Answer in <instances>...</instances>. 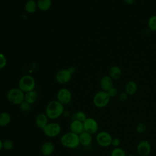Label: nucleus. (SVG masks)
I'll list each match as a JSON object with an SVG mask.
<instances>
[{"mask_svg": "<svg viewBox=\"0 0 156 156\" xmlns=\"http://www.w3.org/2000/svg\"><path fill=\"white\" fill-rule=\"evenodd\" d=\"M100 86L102 90L108 91L113 87V79L109 76H103L100 80Z\"/></svg>", "mask_w": 156, "mask_h": 156, "instance_id": "nucleus-13", "label": "nucleus"}, {"mask_svg": "<svg viewBox=\"0 0 156 156\" xmlns=\"http://www.w3.org/2000/svg\"><path fill=\"white\" fill-rule=\"evenodd\" d=\"M136 151L140 156H147L151 152V145L146 140L141 141L136 146Z\"/></svg>", "mask_w": 156, "mask_h": 156, "instance_id": "nucleus-10", "label": "nucleus"}, {"mask_svg": "<svg viewBox=\"0 0 156 156\" xmlns=\"http://www.w3.org/2000/svg\"><path fill=\"white\" fill-rule=\"evenodd\" d=\"M7 64V58L1 52H0V69L4 68Z\"/></svg>", "mask_w": 156, "mask_h": 156, "instance_id": "nucleus-29", "label": "nucleus"}, {"mask_svg": "<svg viewBox=\"0 0 156 156\" xmlns=\"http://www.w3.org/2000/svg\"><path fill=\"white\" fill-rule=\"evenodd\" d=\"M55 149V146L51 141H46L44 143L41 147V153L44 156L51 155Z\"/></svg>", "mask_w": 156, "mask_h": 156, "instance_id": "nucleus-14", "label": "nucleus"}, {"mask_svg": "<svg viewBox=\"0 0 156 156\" xmlns=\"http://www.w3.org/2000/svg\"><path fill=\"white\" fill-rule=\"evenodd\" d=\"M147 26L151 30L156 32V15H152L149 18Z\"/></svg>", "mask_w": 156, "mask_h": 156, "instance_id": "nucleus-23", "label": "nucleus"}, {"mask_svg": "<svg viewBox=\"0 0 156 156\" xmlns=\"http://www.w3.org/2000/svg\"><path fill=\"white\" fill-rule=\"evenodd\" d=\"M62 116H63L65 118H68L69 116H70V113L69 111H67V110H65L63 113V115Z\"/></svg>", "mask_w": 156, "mask_h": 156, "instance_id": "nucleus-34", "label": "nucleus"}, {"mask_svg": "<svg viewBox=\"0 0 156 156\" xmlns=\"http://www.w3.org/2000/svg\"><path fill=\"white\" fill-rule=\"evenodd\" d=\"M110 156H126V154L123 149L117 147L112 151Z\"/></svg>", "mask_w": 156, "mask_h": 156, "instance_id": "nucleus-24", "label": "nucleus"}, {"mask_svg": "<svg viewBox=\"0 0 156 156\" xmlns=\"http://www.w3.org/2000/svg\"><path fill=\"white\" fill-rule=\"evenodd\" d=\"M72 74L69 69H63L58 71L55 76L57 81L62 84L68 82L71 78Z\"/></svg>", "mask_w": 156, "mask_h": 156, "instance_id": "nucleus-11", "label": "nucleus"}, {"mask_svg": "<svg viewBox=\"0 0 156 156\" xmlns=\"http://www.w3.org/2000/svg\"><path fill=\"white\" fill-rule=\"evenodd\" d=\"M126 156H135L134 155H126Z\"/></svg>", "mask_w": 156, "mask_h": 156, "instance_id": "nucleus-36", "label": "nucleus"}, {"mask_svg": "<svg viewBox=\"0 0 156 156\" xmlns=\"http://www.w3.org/2000/svg\"><path fill=\"white\" fill-rule=\"evenodd\" d=\"M128 94H127L126 92L125 91H122V92H121L119 95H118V98H119V100L121 102H124V101H126L127 98H128Z\"/></svg>", "mask_w": 156, "mask_h": 156, "instance_id": "nucleus-31", "label": "nucleus"}, {"mask_svg": "<svg viewBox=\"0 0 156 156\" xmlns=\"http://www.w3.org/2000/svg\"><path fill=\"white\" fill-rule=\"evenodd\" d=\"M60 143L66 148H77L80 144L79 135L71 132H67L61 136Z\"/></svg>", "mask_w": 156, "mask_h": 156, "instance_id": "nucleus-2", "label": "nucleus"}, {"mask_svg": "<svg viewBox=\"0 0 156 156\" xmlns=\"http://www.w3.org/2000/svg\"><path fill=\"white\" fill-rule=\"evenodd\" d=\"M72 94L71 91L67 88H61L57 94V100L63 105H68L71 101Z\"/></svg>", "mask_w": 156, "mask_h": 156, "instance_id": "nucleus-8", "label": "nucleus"}, {"mask_svg": "<svg viewBox=\"0 0 156 156\" xmlns=\"http://www.w3.org/2000/svg\"><path fill=\"white\" fill-rule=\"evenodd\" d=\"M147 130V126L143 122H140L136 126V130L138 133H144Z\"/></svg>", "mask_w": 156, "mask_h": 156, "instance_id": "nucleus-27", "label": "nucleus"}, {"mask_svg": "<svg viewBox=\"0 0 156 156\" xmlns=\"http://www.w3.org/2000/svg\"><path fill=\"white\" fill-rule=\"evenodd\" d=\"M108 76L113 80H118L122 76V70L118 66H112L108 70Z\"/></svg>", "mask_w": 156, "mask_h": 156, "instance_id": "nucleus-17", "label": "nucleus"}, {"mask_svg": "<svg viewBox=\"0 0 156 156\" xmlns=\"http://www.w3.org/2000/svg\"><path fill=\"white\" fill-rule=\"evenodd\" d=\"M11 121V116L7 112L0 113V126L5 127L9 124Z\"/></svg>", "mask_w": 156, "mask_h": 156, "instance_id": "nucleus-20", "label": "nucleus"}, {"mask_svg": "<svg viewBox=\"0 0 156 156\" xmlns=\"http://www.w3.org/2000/svg\"><path fill=\"white\" fill-rule=\"evenodd\" d=\"M37 8V4L34 0H29L25 4V10L29 13L35 12Z\"/></svg>", "mask_w": 156, "mask_h": 156, "instance_id": "nucleus-22", "label": "nucleus"}, {"mask_svg": "<svg viewBox=\"0 0 156 156\" xmlns=\"http://www.w3.org/2000/svg\"><path fill=\"white\" fill-rule=\"evenodd\" d=\"M112 135L107 131H101L98 133L96 137L97 143L101 147H107L112 144Z\"/></svg>", "mask_w": 156, "mask_h": 156, "instance_id": "nucleus-7", "label": "nucleus"}, {"mask_svg": "<svg viewBox=\"0 0 156 156\" xmlns=\"http://www.w3.org/2000/svg\"><path fill=\"white\" fill-rule=\"evenodd\" d=\"M49 118L46 115V113H40L35 118V124L36 126L43 130V129L49 123Z\"/></svg>", "mask_w": 156, "mask_h": 156, "instance_id": "nucleus-16", "label": "nucleus"}, {"mask_svg": "<svg viewBox=\"0 0 156 156\" xmlns=\"http://www.w3.org/2000/svg\"><path fill=\"white\" fill-rule=\"evenodd\" d=\"M38 98V94L34 90L24 93V101L30 104L31 105L36 102Z\"/></svg>", "mask_w": 156, "mask_h": 156, "instance_id": "nucleus-19", "label": "nucleus"}, {"mask_svg": "<svg viewBox=\"0 0 156 156\" xmlns=\"http://www.w3.org/2000/svg\"><path fill=\"white\" fill-rule=\"evenodd\" d=\"M13 147V143L11 140H5L3 141V149L5 150H10Z\"/></svg>", "mask_w": 156, "mask_h": 156, "instance_id": "nucleus-28", "label": "nucleus"}, {"mask_svg": "<svg viewBox=\"0 0 156 156\" xmlns=\"http://www.w3.org/2000/svg\"><path fill=\"white\" fill-rule=\"evenodd\" d=\"M110 100V97L107 91L103 90L97 92L93 97V102L94 105L98 108H104L108 105Z\"/></svg>", "mask_w": 156, "mask_h": 156, "instance_id": "nucleus-5", "label": "nucleus"}, {"mask_svg": "<svg viewBox=\"0 0 156 156\" xmlns=\"http://www.w3.org/2000/svg\"><path fill=\"white\" fill-rule=\"evenodd\" d=\"M18 87L24 93L33 91L35 87V79L30 75H24L20 79Z\"/></svg>", "mask_w": 156, "mask_h": 156, "instance_id": "nucleus-4", "label": "nucleus"}, {"mask_svg": "<svg viewBox=\"0 0 156 156\" xmlns=\"http://www.w3.org/2000/svg\"><path fill=\"white\" fill-rule=\"evenodd\" d=\"M19 105H20V110L24 112H29L31 109V104L24 101L21 104H20Z\"/></svg>", "mask_w": 156, "mask_h": 156, "instance_id": "nucleus-26", "label": "nucleus"}, {"mask_svg": "<svg viewBox=\"0 0 156 156\" xmlns=\"http://www.w3.org/2000/svg\"><path fill=\"white\" fill-rule=\"evenodd\" d=\"M38 8L42 11H46L50 9L52 4L51 0H37Z\"/></svg>", "mask_w": 156, "mask_h": 156, "instance_id": "nucleus-21", "label": "nucleus"}, {"mask_svg": "<svg viewBox=\"0 0 156 156\" xmlns=\"http://www.w3.org/2000/svg\"><path fill=\"white\" fill-rule=\"evenodd\" d=\"M7 100L14 105H20L24 101V93L19 88H13L7 94Z\"/></svg>", "mask_w": 156, "mask_h": 156, "instance_id": "nucleus-3", "label": "nucleus"}, {"mask_svg": "<svg viewBox=\"0 0 156 156\" xmlns=\"http://www.w3.org/2000/svg\"><path fill=\"white\" fill-rule=\"evenodd\" d=\"M62 130L61 126L57 122H49L43 129L44 135L49 138H54L58 136Z\"/></svg>", "mask_w": 156, "mask_h": 156, "instance_id": "nucleus-6", "label": "nucleus"}, {"mask_svg": "<svg viewBox=\"0 0 156 156\" xmlns=\"http://www.w3.org/2000/svg\"><path fill=\"white\" fill-rule=\"evenodd\" d=\"M84 131L91 134L96 133L99 129V125L96 119L93 118H87L83 122Z\"/></svg>", "mask_w": 156, "mask_h": 156, "instance_id": "nucleus-9", "label": "nucleus"}, {"mask_svg": "<svg viewBox=\"0 0 156 156\" xmlns=\"http://www.w3.org/2000/svg\"><path fill=\"white\" fill-rule=\"evenodd\" d=\"M69 129L70 132L77 135H80L84 131L83 122L77 119L73 120L69 125Z\"/></svg>", "mask_w": 156, "mask_h": 156, "instance_id": "nucleus-12", "label": "nucleus"}, {"mask_svg": "<svg viewBox=\"0 0 156 156\" xmlns=\"http://www.w3.org/2000/svg\"><path fill=\"white\" fill-rule=\"evenodd\" d=\"M121 143V141L118 138H112V144L113 146L117 147L118 146H119L120 145Z\"/></svg>", "mask_w": 156, "mask_h": 156, "instance_id": "nucleus-32", "label": "nucleus"}, {"mask_svg": "<svg viewBox=\"0 0 156 156\" xmlns=\"http://www.w3.org/2000/svg\"><path fill=\"white\" fill-rule=\"evenodd\" d=\"M108 94L109 95V96L111 98H113L115 97L117 94H118V90L116 88L113 87L112 88H111L108 91H107Z\"/></svg>", "mask_w": 156, "mask_h": 156, "instance_id": "nucleus-30", "label": "nucleus"}, {"mask_svg": "<svg viewBox=\"0 0 156 156\" xmlns=\"http://www.w3.org/2000/svg\"><path fill=\"white\" fill-rule=\"evenodd\" d=\"M3 148V141L0 139V151Z\"/></svg>", "mask_w": 156, "mask_h": 156, "instance_id": "nucleus-35", "label": "nucleus"}, {"mask_svg": "<svg viewBox=\"0 0 156 156\" xmlns=\"http://www.w3.org/2000/svg\"><path fill=\"white\" fill-rule=\"evenodd\" d=\"M136 0H123V1L124 2L125 4H127V5H132L133 4Z\"/></svg>", "mask_w": 156, "mask_h": 156, "instance_id": "nucleus-33", "label": "nucleus"}, {"mask_svg": "<svg viewBox=\"0 0 156 156\" xmlns=\"http://www.w3.org/2000/svg\"><path fill=\"white\" fill-rule=\"evenodd\" d=\"M87 115L83 112L79 111V112L76 113L74 119H77V120H79L80 121L83 122L87 119Z\"/></svg>", "mask_w": 156, "mask_h": 156, "instance_id": "nucleus-25", "label": "nucleus"}, {"mask_svg": "<svg viewBox=\"0 0 156 156\" xmlns=\"http://www.w3.org/2000/svg\"><path fill=\"white\" fill-rule=\"evenodd\" d=\"M91 135L92 134L85 131H83L82 133L79 135L80 144L83 146H87L90 145L93 140Z\"/></svg>", "mask_w": 156, "mask_h": 156, "instance_id": "nucleus-15", "label": "nucleus"}, {"mask_svg": "<svg viewBox=\"0 0 156 156\" xmlns=\"http://www.w3.org/2000/svg\"><path fill=\"white\" fill-rule=\"evenodd\" d=\"M64 111V105L57 100H54L47 104L45 113L49 119L54 120L62 116Z\"/></svg>", "mask_w": 156, "mask_h": 156, "instance_id": "nucleus-1", "label": "nucleus"}, {"mask_svg": "<svg viewBox=\"0 0 156 156\" xmlns=\"http://www.w3.org/2000/svg\"><path fill=\"white\" fill-rule=\"evenodd\" d=\"M138 90V85L133 80L129 81L125 85L124 91L127 93L128 95L135 94Z\"/></svg>", "mask_w": 156, "mask_h": 156, "instance_id": "nucleus-18", "label": "nucleus"}]
</instances>
